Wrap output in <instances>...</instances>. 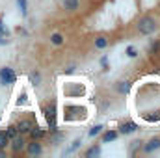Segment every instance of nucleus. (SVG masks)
<instances>
[{"label": "nucleus", "mask_w": 160, "mask_h": 158, "mask_svg": "<svg viewBox=\"0 0 160 158\" xmlns=\"http://www.w3.org/2000/svg\"><path fill=\"white\" fill-rule=\"evenodd\" d=\"M136 30H138L140 36H151V34H155V32L158 30V21H157V17H153V15H143V17H140V21L136 22Z\"/></svg>", "instance_id": "f257e3e1"}, {"label": "nucleus", "mask_w": 160, "mask_h": 158, "mask_svg": "<svg viewBox=\"0 0 160 158\" xmlns=\"http://www.w3.org/2000/svg\"><path fill=\"white\" fill-rule=\"evenodd\" d=\"M24 153H26L28 156H41V155L45 153L41 140H32V141H26V145H24Z\"/></svg>", "instance_id": "f03ea898"}, {"label": "nucleus", "mask_w": 160, "mask_h": 158, "mask_svg": "<svg viewBox=\"0 0 160 158\" xmlns=\"http://www.w3.org/2000/svg\"><path fill=\"white\" fill-rule=\"evenodd\" d=\"M24 145H26V140H24V134H17L15 138H11L9 140V149H11V153L13 155H21V153H24Z\"/></svg>", "instance_id": "7ed1b4c3"}, {"label": "nucleus", "mask_w": 160, "mask_h": 158, "mask_svg": "<svg viewBox=\"0 0 160 158\" xmlns=\"http://www.w3.org/2000/svg\"><path fill=\"white\" fill-rule=\"evenodd\" d=\"M15 82H17V75L11 67H2L0 69V86L6 87V86H11Z\"/></svg>", "instance_id": "20e7f679"}, {"label": "nucleus", "mask_w": 160, "mask_h": 158, "mask_svg": "<svg viewBox=\"0 0 160 158\" xmlns=\"http://www.w3.org/2000/svg\"><path fill=\"white\" fill-rule=\"evenodd\" d=\"M43 114H45L47 125L50 126V130H56V104H45Z\"/></svg>", "instance_id": "39448f33"}, {"label": "nucleus", "mask_w": 160, "mask_h": 158, "mask_svg": "<svg viewBox=\"0 0 160 158\" xmlns=\"http://www.w3.org/2000/svg\"><path fill=\"white\" fill-rule=\"evenodd\" d=\"M160 151V138L158 136H153V138H149L147 141H143V145H142V153H145V155H153V153H157Z\"/></svg>", "instance_id": "423d86ee"}, {"label": "nucleus", "mask_w": 160, "mask_h": 158, "mask_svg": "<svg viewBox=\"0 0 160 158\" xmlns=\"http://www.w3.org/2000/svg\"><path fill=\"white\" fill-rule=\"evenodd\" d=\"M136 130H138V125H136L134 121H123V123H119V126H118V132L123 134V136L134 134Z\"/></svg>", "instance_id": "0eeeda50"}, {"label": "nucleus", "mask_w": 160, "mask_h": 158, "mask_svg": "<svg viewBox=\"0 0 160 158\" xmlns=\"http://www.w3.org/2000/svg\"><path fill=\"white\" fill-rule=\"evenodd\" d=\"M101 134H102L101 136V143H110V141H116L119 138V132L116 128H104Z\"/></svg>", "instance_id": "6e6552de"}, {"label": "nucleus", "mask_w": 160, "mask_h": 158, "mask_svg": "<svg viewBox=\"0 0 160 158\" xmlns=\"http://www.w3.org/2000/svg\"><path fill=\"white\" fill-rule=\"evenodd\" d=\"M17 132L19 134H28L30 132V128L34 126V121L32 119H21V121H17Z\"/></svg>", "instance_id": "1a4fd4ad"}, {"label": "nucleus", "mask_w": 160, "mask_h": 158, "mask_svg": "<svg viewBox=\"0 0 160 158\" xmlns=\"http://www.w3.org/2000/svg\"><path fill=\"white\" fill-rule=\"evenodd\" d=\"M62 7L69 13H75L80 9V0H62Z\"/></svg>", "instance_id": "9d476101"}, {"label": "nucleus", "mask_w": 160, "mask_h": 158, "mask_svg": "<svg viewBox=\"0 0 160 158\" xmlns=\"http://www.w3.org/2000/svg\"><path fill=\"white\" fill-rule=\"evenodd\" d=\"M108 45H110V39H108L106 36H97V37L93 39V47H95L97 50H104V48H108Z\"/></svg>", "instance_id": "9b49d317"}, {"label": "nucleus", "mask_w": 160, "mask_h": 158, "mask_svg": "<svg viewBox=\"0 0 160 158\" xmlns=\"http://www.w3.org/2000/svg\"><path fill=\"white\" fill-rule=\"evenodd\" d=\"M50 45H52V47H62V45H65V36H63L62 32H52V34H50Z\"/></svg>", "instance_id": "f8f14e48"}, {"label": "nucleus", "mask_w": 160, "mask_h": 158, "mask_svg": "<svg viewBox=\"0 0 160 158\" xmlns=\"http://www.w3.org/2000/svg\"><path fill=\"white\" fill-rule=\"evenodd\" d=\"M130 87H132V82H130V80H119V82L116 84V89H118L119 95H127V93L130 91Z\"/></svg>", "instance_id": "ddd939ff"}, {"label": "nucleus", "mask_w": 160, "mask_h": 158, "mask_svg": "<svg viewBox=\"0 0 160 158\" xmlns=\"http://www.w3.org/2000/svg\"><path fill=\"white\" fill-rule=\"evenodd\" d=\"M142 145H143V140H134V141H130V145H128V155H130V156H136V155L142 151Z\"/></svg>", "instance_id": "4468645a"}, {"label": "nucleus", "mask_w": 160, "mask_h": 158, "mask_svg": "<svg viewBox=\"0 0 160 158\" xmlns=\"http://www.w3.org/2000/svg\"><path fill=\"white\" fill-rule=\"evenodd\" d=\"M28 134H30V138H32V140H43V138H45V130H41L38 125H34V126L30 128V132H28Z\"/></svg>", "instance_id": "2eb2a0df"}, {"label": "nucleus", "mask_w": 160, "mask_h": 158, "mask_svg": "<svg viewBox=\"0 0 160 158\" xmlns=\"http://www.w3.org/2000/svg\"><path fill=\"white\" fill-rule=\"evenodd\" d=\"M125 54H127V58L134 60V58H138V56H140V50H138L134 45H128V47L125 48Z\"/></svg>", "instance_id": "dca6fc26"}, {"label": "nucleus", "mask_w": 160, "mask_h": 158, "mask_svg": "<svg viewBox=\"0 0 160 158\" xmlns=\"http://www.w3.org/2000/svg\"><path fill=\"white\" fill-rule=\"evenodd\" d=\"M80 145H82V138H77V140H73V143H71V145L65 149V153H63V155H71V153H75V151L78 149Z\"/></svg>", "instance_id": "f3484780"}, {"label": "nucleus", "mask_w": 160, "mask_h": 158, "mask_svg": "<svg viewBox=\"0 0 160 158\" xmlns=\"http://www.w3.org/2000/svg\"><path fill=\"white\" fill-rule=\"evenodd\" d=\"M104 128H106L104 125H95L93 128H89V132H88V136H89V138H97V136H101V132H102Z\"/></svg>", "instance_id": "a211bd4d"}, {"label": "nucleus", "mask_w": 160, "mask_h": 158, "mask_svg": "<svg viewBox=\"0 0 160 158\" xmlns=\"http://www.w3.org/2000/svg\"><path fill=\"white\" fill-rule=\"evenodd\" d=\"M28 78H30V84H32L34 87H38V86H41V73H38V71H34V73H30V75H28Z\"/></svg>", "instance_id": "6ab92c4d"}, {"label": "nucleus", "mask_w": 160, "mask_h": 158, "mask_svg": "<svg viewBox=\"0 0 160 158\" xmlns=\"http://www.w3.org/2000/svg\"><path fill=\"white\" fill-rule=\"evenodd\" d=\"M101 155V145H93V147H89L86 153H84V156L86 158H91V156H99Z\"/></svg>", "instance_id": "aec40b11"}, {"label": "nucleus", "mask_w": 160, "mask_h": 158, "mask_svg": "<svg viewBox=\"0 0 160 158\" xmlns=\"http://www.w3.org/2000/svg\"><path fill=\"white\" fill-rule=\"evenodd\" d=\"M17 7L21 9L22 17H26V15H28V0H17Z\"/></svg>", "instance_id": "412c9836"}, {"label": "nucleus", "mask_w": 160, "mask_h": 158, "mask_svg": "<svg viewBox=\"0 0 160 158\" xmlns=\"http://www.w3.org/2000/svg\"><path fill=\"white\" fill-rule=\"evenodd\" d=\"M160 52V39H155L149 43V54H158Z\"/></svg>", "instance_id": "4be33fe9"}, {"label": "nucleus", "mask_w": 160, "mask_h": 158, "mask_svg": "<svg viewBox=\"0 0 160 158\" xmlns=\"http://www.w3.org/2000/svg\"><path fill=\"white\" fill-rule=\"evenodd\" d=\"M4 132H6V136H8L9 140H11V138H15V136L19 134V132H17V126H15V125H9V126H8V130H4Z\"/></svg>", "instance_id": "5701e85b"}, {"label": "nucleus", "mask_w": 160, "mask_h": 158, "mask_svg": "<svg viewBox=\"0 0 160 158\" xmlns=\"http://www.w3.org/2000/svg\"><path fill=\"white\" fill-rule=\"evenodd\" d=\"M9 145V138L6 136V132H0V149H6Z\"/></svg>", "instance_id": "b1692460"}, {"label": "nucleus", "mask_w": 160, "mask_h": 158, "mask_svg": "<svg viewBox=\"0 0 160 158\" xmlns=\"http://www.w3.org/2000/svg\"><path fill=\"white\" fill-rule=\"evenodd\" d=\"M0 34L9 37V30H8V28H6V24H4V17H0Z\"/></svg>", "instance_id": "393cba45"}, {"label": "nucleus", "mask_w": 160, "mask_h": 158, "mask_svg": "<svg viewBox=\"0 0 160 158\" xmlns=\"http://www.w3.org/2000/svg\"><path fill=\"white\" fill-rule=\"evenodd\" d=\"M101 65H102V69H104V71H108V69H110V67H108V58H106V56H102V58H101Z\"/></svg>", "instance_id": "a878e982"}, {"label": "nucleus", "mask_w": 160, "mask_h": 158, "mask_svg": "<svg viewBox=\"0 0 160 158\" xmlns=\"http://www.w3.org/2000/svg\"><path fill=\"white\" fill-rule=\"evenodd\" d=\"M9 43H11V39H9L8 36H2V34H0V45H9Z\"/></svg>", "instance_id": "bb28decb"}, {"label": "nucleus", "mask_w": 160, "mask_h": 158, "mask_svg": "<svg viewBox=\"0 0 160 158\" xmlns=\"http://www.w3.org/2000/svg\"><path fill=\"white\" fill-rule=\"evenodd\" d=\"M75 69H77L75 65H69V67L65 69V73H67V75H71V73H75Z\"/></svg>", "instance_id": "cd10ccee"}]
</instances>
